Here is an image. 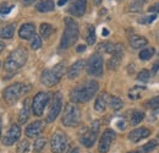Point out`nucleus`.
<instances>
[{
    "label": "nucleus",
    "mask_w": 159,
    "mask_h": 153,
    "mask_svg": "<svg viewBox=\"0 0 159 153\" xmlns=\"http://www.w3.org/2000/svg\"><path fill=\"white\" fill-rule=\"evenodd\" d=\"M153 55H154V49L153 48H144L139 53V59L141 60H149Z\"/></svg>",
    "instance_id": "72a5a7b5"
},
{
    "label": "nucleus",
    "mask_w": 159,
    "mask_h": 153,
    "mask_svg": "<svg viewBox=\"0 0 159 153\" xmlns=\"http://www.w3.org/2000/svg\"><path fill=\"white\" fill-rule=\"evenodd\" d=\"M129 42H130V45L132 49H141L144 45H147V43H148L147 38L139 36V35H132L129 39Z\"/></svg>",
    "instance_id": "412c9836"
},
{
    "label": "nucleus",
    "mask_w": 159,
    "mask_h": 153,
    "mask_svg": "<svg viewBox=\"0 0 159 153\" xmlns=\"http://www.w3.org/2000/svg\"><path fill=\"white\" fill-rule=\"evenodd\" d=\"M122 55H124V48H122V45L121 44H116L115 45V50L111 54V58L108 60V67L110 70H116L119 67L120 63H121Z\"/></svg>",
    "instance_id": "4468645a"
},
{
    "label": "nucleus",
    "mask_w": 159,
    "mask_h": 153,
    "mask_svg": "<svg viewBox=\"0 0 159 153\" xmlns=\"http://www.w3.org/2000/svg\"><path fill=\"white\" fill-rule=\"evenodd\" d=\"M28 58V53L25 48H17L14 52L10 53V55L6 58L4 63V69L7 72H15L19 69H21Z\"/></svg>",
    "instance_id": "7ed1b4c3"
},
{
    "label": "nucleus",
    "mask_w": 159,
    "mask_h": 153,
    "mask_svg": "<svg viewBox=\"0 0 159 153\" xmlns=\"http://www.w3.org/2000/svg\"><path fill=\"white\" fill-rule=\"evenodd\" d=\"M139 1H141V2H144V1H147V0H139Z\"/></svg>",
    "instance_id": "864d4df0"
},
{
    "label": "nucleus",
    "mask_w": 159,
    "mask_h": 153,
    "mask_svg": "<svg viewBox=\"0 0 159 153\" xmlns=\"http://www.w3.org/2000/svg\"><path fill=\"white\" fill-rule=\"evenodd\" d=\"M45 145H47V140L45 138H43V137L37 138L36 142H34V145H33V151H34V153H39L40 151H43V148L45 147Z\"/></svg>",
    "instance_id": "2f4dec72"
},
{
    "label": "nucleus",
    "mask_w": 159,
    "mask_h": 153,
    "mask_svg": "<svg viewBox=\"0 0 159 153\" xmlns=\"http://www.w3.org/2000/svg\"><path fill=\"white\" fill-rule=\"evenodd\" d=\"M39 32H40V37L48 38L53 33V26L49 25V23H42L39 27Z\"/></svg>",
    "instance_id": "c756f323"
},
{
    "label": "nucleus",
    "mask_w": 159,
    "mask_h": 153,
    "mask_svg": "<svg viewBox=\"0 0 159 153\" xmlns=\"http://www.w3.org/2000/svg\"><path fill=\"white\" fill-rule=\"evenodd\" d=\"M143 119H144V113H143V112H139V110H135V112L131 114V118H130V124H131L132 126L139 125Z\"/></svg>",
    "instance_id": "c85d7f7f"
},
{
    "label": "nucleus",
    "mask_w": 159,
    "mask_h": 153,
    "mask_svg": "<svg viewBox=\"0 0 159 153\" xmlns=\"http://www.w3.org/2000/svg\"><path fill=\"white\" fill-rule=\"evenodd\" d=\"M98 50L102 53H107V54H113L115 50V44H113L111 42H103L98 45Z\"/></svg>",
    "instance_id": "a878e982"
},
{
    "label": "nucleus",
    "mask_w": 159,
    "mask_h": 153,
    "mask_svg": "<svg viewBox=\"0 0 159 153\" xmlns=\"http://www.w3.org/2000/svg\"><path fill=\"white\" fill-rule=\"evenodd\" d=\"M15 35V25H6L0 28V38L10 39Z\"/></svg>",
    "instance_id": "b1692460"
},
{
    "label": "nucleus",
    "mask_w": 159,
    "mask_h": 153,
    "mask_svg": "<svg viewBox=\"0 0 159 153\" xmlns=\"http://www.w3.org/2000/svg\"><path fill=\"white\" fill-rule=\"evenodd\" d=\"M98 90H99V85L97 81H93V80L87 81L77 87H75L70 92V99L75 104L86 103L89 99H92V97H94V95L98 92Z\"/></svg>",
    "instance_id": "f257e3e1"
},
{
    "label": "nucleus",
    "mask_w": 159,
    "mask_h": 153,
    "mask_svg": "<svg viewBox=\"0 0 159 153\" xmlns=\"http://www.w3.org/2000/svg\"><path fill=\"white\" fill-rule=\"evenodd\" d=\"M103 65H104V61H103V58L100 54H93L92 57L88 59L87 61V72L88 75L91 76H96L99 77L103 75Z\"/></svg>",
    "instance_id": "1a4fd4ad"
},
{
    "label": "nucleus",
    "mask_w": 159,
    "mask_h": 153,
    "mask_svg": "<svg viewBox=\"0 0 159 153\" xmlns=\"http://www.w3.org/2000/svg\"><path fill=\"white\" fill-rule=\"evenodd\" d=\"M0 138H1V118H0Z\"/></svg>",
    "instance_id": "3c124183"
},
{
    "label": "nucleus",
    "mask_w": 159,
    "mask_h": 153,
    "mask_svg": "<svg viewBox=\"0 0 159 153\" xmlns=\"http://www.w3.org/2000/svg\"><path fill=\"white\" fill-rule=\"evenodd\" d=\"M64 22H65V30L60 40V49H69L77 42L80 30L77 22L72 17H66L64 20Z\"/></svg>",
    "instance_id": "f03ea898"
},
{
    "label": "nucleus",
    "mask_w": 159,
    "mask_h": 153,
    "mask_svg": "<svg viewBox=\"0 0 159 153\" xmlns=\"http://www.w3.org/2000/svg\"><path fill=\"white\" fill-rule=\"evenodd\" d=\"M109 104H110V107H111L113 110H120V109L124 107L122 100H121L120 98H118V97H110Z\"/></svg>",
    "instance_id": "7c9ffc66"
},
{
    "label": "nucleus",
    "mask_w": 159,
    "mask_h": 153,
    "mask_svg": "<svg viewBox=\"0 0 159 153\" xmlns=\"http://www.w3.org/2000/svg\"><path fill=\"white\" fill-rule=\"evenodd\" d=\"M146 107L149 108V109H159V96L153 97L149 100H147Z\"/></svg>",
    "instance_id": "c9c22d12"
},
{
    "label": "nucleus",
    "mask_w": 159,
    "mask_h": 153,
    "mask_svg": "<svg viewBox=\"0 0 159 153\" xmlns=\"http://www.w3.org/2000/svg\"><path fill=\"white\" fill-rule=\"evenodd\" d=\"M142 4H143V2H141L139 0H135V1H132V2L130 4L129 10H130V11H134V12H139V11L142 10Z\"/></svg>",
    "instance_id": "58836bf2"
},
{
    "label": "nucleus",
    "mask_w": 159,
    "mask_h": 153,
    "mask_svg": "<svg viewBox=\"0 0 159 153\" xmlns=\"http://www.w3.org/2000/svg\"><path fill=\"white\" fill-rule=\"evenodd\" d=\"M115 137H116V134H115L114 130L107 129L103 132V135H102V137H100L99 140V145H98V151H99V153H108V151L111 147L113 141L115 140Z\"/></svg>",
    "instance_id": "f8f14e48"
},
{
    "label": "nucleus",
    "mask_w": 159,
    "mask_h": 153,
    "mask_svg": "<svg viewBox=\"0 0 159 153\" xmlns=\"http://www.w3.org/2000/svg\"><path fill=\"white\" fill-rule=\"evenodd\" d=\"M99 130H100V123L98 121V120L93 121V123L89 125V128L86 129V131L81 135V137H80V142H81L84 147H87V148L92 147V146L94 145L97 137H98Z\"/></svg>",
    "instance_id": "0eeeda50"
},
{
    "label": "nucleus",
    "mask_w": 159,
    "mask_h": 153,
    "mask_svg": "<svg viewBox=\"0 0 159 153\" xmlns=\"http://www.w3.org/2000/svg\"><path fill=\"white\" fill-rule=\"evenodd\" d=\"M93 1H94L96 5H100L102 4V0H93Z\"/></svg>",
    "instance_id": "8fccbe9b"
},
{
    "label": "nucleus",
    "mask_w": 159,
    "mask_h": 153,
    "mask_svg": "<svg viewBox=\"0 0 159 153\" xmlns=\"http://www.w3.org/2000/svg\"><path fill=\"white\" fill-rule=\"evenodd\" d=\"M79 152H80L79 148H74V150H71V152L70 153H79Z\"/></svg>",
    "instance_id": "09e8293b"
},
{
    "label": "nucleus",
    "mask_w": 159,
    "mask_h": 153,
    "mask_svg": "<svg viewBox=\"0 0 159 153\" xmlns=\"http://www.w3.org/2000/svg\"><path fill=\"white\" fill-rule=\"evenodd\" d=\"M129 153H141L139 151H135V152H129Z\"/></svg>",
    "instance_id": "603ef678"
},
{
    "label": "nucleus",
    "mask_w": 159,
    "mask_h": 153,
    "mask_svg": "<svg viewBox=\"0 0 159 153\" xmlns=\"http://www.w3.org/2000/svg\"><path fill=\"white\" fill-rule=\"evenodd\" d=\"M148 10H149V12H159V2L154 4V5H153L152 7H149Z\"/></svg>",
    "instance_id": "a19ab883"
},
{
    "label": "nucleus",
    "mask_w": 159,
    "mask_h": 153,
    "mask_svg": "<svg viewBox=\"0 0 159 153\" xmlns=\"http://www.w3.org/2000/svg\"><path fill=\"white\" fill-rule=\"evenodd\" d=\"M31 91V86L30 85H26V83H14V85H10L7 86L4 92H2V98L4 100L9 104V105H12L15 104L21 97H23L25 95H27L28 92Z\"/></svg>",
    "instance_id": "20e7f679"
},
{
    "label": "nucleus",
    "mask_w": 159,
    "mask_h": 153,
    "mask_svg": "<svg viewBox=\"0 0 159 153\" xmlns=\"http://www.w3.org/2000/svg\"><path fill=\"white\" fill-rule=\"evenodd\" d=\"M149 135H151V130L149 129H147V128H139V129L132 130L129 134V140L131 142H134V143H137L141 140L147 138Z\"/></svg>",
    "instance_id": "f3484780"
},
{
    "label": "nucleus",
    "mask_w": 159,
    "mask_h": 153,
    "mask_svg": "<svg viewBox=\"0 0 159 153\" xmlns=\"http://www.w3.org/2000/svg\"><path fill=\"white\" fill-rule=\"evenodd\" d=\"M42 47V37L38 36V35H34L33 38L31 39V48L33 50H37Z\"/></svg>",
    "instance_id": "f704fd0d"
},
{
    "label": "nucleus",
    "mask_w": 159,
    "mask_h": 153,
    "mask_svg": "<svg viewBox=\"0 0 159 153\" xmlns=\"http://www.w3.org/2000/svg\"><path fill=\"white\" fill-rule=\"evenodd\" d=\"M49 99H50V96L47 92L37 93L33 98V100H32V112H33V114L36 116H42L47 104L49 103Z\"/></svg>",
    "instance_id": "9d476101"
},
{
    "label": "nucleus",
    "mask_w": 159,
    "mask_h": 153,
    "mask_svg": "<svg viewBox=\"0 0 159 153\" xmlns=\"http://www.w3.org/2000/svg\"><path fill=\"white\" fill-rule=\"evenodd\" d=\"M36 0H22V2H23V5H31V4H33Z\"/></svg>",
    "instance_id": "c03bdc74"
},
{
    "label": "nucleus",
    "mask_w": 159,
    "mask_h": 153,
    "mask_svg": "<svg viewBox=\"0 0 159 153\" xmlns=\"http://www.w3.org/2000/svg\"><path fill=\"white\" fill-rule=\"evenodd\" d=\"M109 100H110V97L108 96V93H100L94 102V109L99 113L104 112L107 109V105L109 104Z\"/></svg>",
    "instance_id": "aec40b11"
},
{
    "label": "nucleus",
    "mask_w": 159,
    "mask_h": 153,
    "mask_svg": "<svg viewBox=\"0 0 159 153\" xmlns=\"http://www.w3.org/2000/svg\"><path fill=\"white\" fill-rule=\"evenodd\" d=\"M69 147V140L66 135L61 131H57L52 136L50 140V148L53 153H65Z\"/></svg>",
    "instance_id": "6e6552de"
},
{
    "label": "nucleus",
    "mask_w": 159,
    "mask_h": 153,
    "mask_svg": "<svg viewBox=\"0 0 159 153\" xmlns=\"http://www.w3.org/2000/svg\"><path fill=\"white\" fill-rule=\"evenodd\" d=\"M158 136H159V134H158Z\"/></svg>",
    "instance_id": "5fc2aeb1"
},
{
    "label": "nucleus",
    "mask_w": 159,
    "mask_h": 153,
    "mask_svg": "<svg viewBox=\"0 0 159 153\" xmlns=\"http://www.w3.org/2000/svg\"><path fill=\"white\" fill-rule=\"evenodd\" d=\"M30 151V142L27 140H22L17 143L16 152L17 153H27Z\"/></svg>",
    "instance_id": "473e14b6"
},
{
    "label": "nucleus",
    "mask_w": 159,
    "mask_h": 153,
    "mask_svg": "<svg viewBox=\"0 0 159 153\" xmlns=\"http://www.w3.org/2000/svg\"><path fill=\"white\" fill-rule=\"evenodd\" d=\"M64 74H65V65L62 63H59L54 67L47 69L42 72L40 82L47 87H53L59 83Z\"/></svg>",
    "instance_id": "39448f33"
},
{
    "label": "nucleus",
    "mask_w": 159,
    "mask_h": 153,
    "mask_svg": "<svg viewBox=\"0 0 159 153\" xmlns=\"http://www.w3.org/2000/svg\"><path fill=\"white\" fill-rule=\"evenodd\" d=\"M0 64H1V63H0Z\"/></svg>",
    "instance_id": "6e6d98bb"
},
{
    "label": "nucleus",
    "mask_w": 159,
    "mask_h": 153,
    "mask_svg": "<svg viewBox=\"0 0 159 153\" xmlns=\"http://www.w3.org/2000/svg\"><path fill=\"white\" fill-rule=\"evenodd\" d=\"M86 40L89 45H93L96 43V28L94 26L89 25L87 27V31H86Z\"/></svg>",
    "instance_id": "bb28decb"
},
{
    "label": "nucleus",
    "mask_w": 159,
    "mask_h": 153,
    "mask_svg": "<svg viewBox=\"0 0 159 153\" xmlns=\"http://www.w3.org/2000/svg\"><path fill=\"white\" fill-rule=\"evenodd\" d=\"M61 123L64 126H77L81 123V109L76 104L69 103L65 105V110L62 113Z\"/></svg>",
    "instance_id": "423d86ee"
},
{
    "label": "nucleus",
    "mask_w": 159,
    "mask_h": 153,
    "mask_svg": "<svg viewBox=\"0 0 159 153\" xmlns=\"http://www.w3.org/2000/svg\"><path fill=\"white\" fill-rule=\"evenodd\" d=\"M149 71L148 70H146V69H143V70H141L139 72V75H137V80L141 81V82H147L148 80H149Z\"/></svg>",
    "instance_id": "e433bc0d"
},
{
    "label": "nucleus",
    "mask_w": 159,
    "mask_h": 153,
    "mask_svg": "<svg viewBox=\"0 0 159 153\" xmlns=\"http://www.w3.org/2000/svg\"><path fill=\"white\" fill-rule=\"evenodd\" d=\"M108 35H109V31H108L107 28H104V30H103V36H108Z\"/></svg>",
    "instance_id": "de8ad7c7"
},
{
    "label": "nucleus",
    "mask_w": 159,
    "mask_h": 153,
    "mask_svg": "<svg viewBox=\"0 0 159 153\" xmlns=\"http://www.w3.org/2000/svg\"><path fill=\"white\" fill-rule=\"evenodd\" d=\"M159 69V61H157L154 65H153V67H152V74H156L157 71H158Z\"/></svg>",
    "instance_id": "79ce46f5"
},
{
    "label": "nucleus",
    "mask_w": 159,
    "mask_h": 153,
    "mask_svg": "<svg viewBox=\"0 0 159 153\" xmlns=\"http://www.w3.org/2000/svg\"><path fill=\"white\" fill-rule=\"evenodd\" d=\"M84 65H86V61L82 60V59L75 61V63L70 66V69L67 70V78L74 80V78L79 77L80 75H81V72H82V70H83V67H84Z\"/></svg>",
    "instance_id": "a211bd4d"
},
{
    "label": "nucleus",
    "mask_w": 159,
    "mask_h": 153,
    "mask_svg": "<svg viewBox=\"0 0 159 153\" xmlns=\"http://www.w3.org/2000/svg\"><path fill=\"white\" fill-rule=\"evenodd\" d=\"M36 35V26L33 23H23L19 30V36L22 39H32Z\"/></svg>",
    "instance_id": "6ab92c4d"
},
{
    "label": "nucleus",
    "mask_w": 159,
    "mask_h": 153,
    "mask_svg": "<svg viewBox=\"0 0 159 153\" xmlns=\"http://www.w3.org/2000/svg\"><path fill=\"white\" fill-rule=\"evenodd\" d=\"M86 9H87V0H75L71 7L69 9V12L72 16L82 17L86 12Z\"/></svg>",
    "instance_id": "dca6fc26"
},
{
    "label": "nucleus",
    "mask_w": 159,
    "mask_h": 153,
    "mask_svg": "<svg viewBox=\"0 0 159 153\" xmlns=\"http://www.w3.org/2000/svg\"><path fill=\"white\" fill-rule=\"evenodd\" d=\"M61 108H62V96L60 92H57L54 97H53V102L50 104V108H49V112L47 115V123H52L54 121L58 116H59L60 112H61Z\"/></svg>",
    "instance_id": "9b49d317"
},
{
    "label": "nucleus",
    "mask_w": 159,
    "mask_h": 153,
    "mask_svg": "<svg viewBox=\"0 0 159 153\" xmlns=\"http://www.w3.org/2000/svg\"><path fill=\"white\" fill-rule=\"evenodd\" d=\"M156 19H157V15L153 14V15H148V16L141 17V19L139 20V23H143V25H149V23H152Z\"/></svg>",
    "instance_id": "ea45409f"
},
{
    "label": "nucleus",
    "mask_w": 159,
    "mask_h": 153,
    "mask_svg": "<svg viewBox=\"0 0 159 153\" xmlns=\"http://www.w3.org/2000/svg\"><path fill=\"white\" fill-rule=\"evenodd\" d=\"M76 50H77V53H81V52H84L86 50V45H79L77 48H76Z\"/></svg>",
    "instance_id": "37998d69"
},
{
    "label": "nucleus",
    "mask_w": 159,
    "mask_h": 153,
    "mask_svg": "<svg viewBox=\"0 0 159 153\" xmlns=\"http://www.w3.org/2000/svg\"><path fill=\"white\" fill-rule=\"evenodd\" d=\"M14 9V5H10L7 2H4L0 5V15H7Z\"/></svg>",
    "instance_id": "4c0bfd02"
},
{
    "label": "nucleus",
    "mask_w": 159,
    "mask_h": 153,
    "mask_svg": "<svg viewBox=\"0 0 159 153\" xmlns=\"http://www.w3.org/2000/svg\"><path fill=\"white\" fill-rule=\"evenodd\" d=\"M4 49H5V44H4L2 42H0V53H1Z\"/></svg>",
    "instance_id": "49530a36"
},
{
    "label": "nucleus",
    "mask_w": 159,
    "mask_h": 153,
    "mask_svg": "<svg viewBox=\"0 0 159 153\" xmlns=\"http://www.w3.org/2000/svg\"><path fill=\"white\" fill-rule=\"evenodd\" d=\"M43 130H44V124H43V121H40V120H37V121H33V123H31L27 128H26V136L27 137H30V138H36V137H38L42 132H43Z\"/></svg>",
    "instance_id": "2eb2a0df"
},
{
    "label": "nucleus",
    "mask_w": 159,
    "mask_h": 153,
    "mask_svg": "<svg viewBox=\"0 0 159 153\" xmlns=\"http://www.w3.org/2000/svg\"><path fill=\"white\" fill-rule=\"evenodd\" d=\"M20 137H21L20 125H19V124H12V125L7 129L6 134L4 136L2 143H4L5 146H11V145L16 143V142L20 140Z\"/></svg>",
    "instance_id": "ddd939ff"
},
{
    "label": "nucleus",
    "mask_w": 159,
    "mask_h": 153,
    "mask_svg": "<svg viewBox=\"0 0 159 153\" xmlns=\"http://www.w3.org/2000/svg\"><path fill=\"white\" fill-rule=\"evenodd\" d=\"M30 112H31V105H30V99L26 98L23 102V105L21 108L20 114H19V123L20 124H25L28 118H30Z\"/></svg>",
    "instance_id": "4be33fe9"
},
{
    "label": "nucleus",
    "mask_w": 159,
    "mask_h": 153,
    "mask_svg": "<svg viewBox=\"0 0 159 153\" xmlns=\"http://www.w3.org/2000/svg\"><path fill=\"white\" fill-rule=\"evenodd\" d=\"M146 90V86H134L130 91H129V98L132 99V100H136L139 99L142 97L143 91Z\"/></svg>",
    "instance_id": "393cba45"
},
{
    "label": "nucleus",
    "mask_w": 159,
    "mask_h": 153,
    "mask_svg": "<svg viewBox=\"0 0 159 153\" xmlns=\"http://www.w3.org/2000/svg\"><path fill=\"white\" fill-rule=\"evenodd\" d=\"M158 141L157 140H152V141H149V142H147V143H144L141 148H139V152L141 153H149L152 152L153 150H156L157 148V146H158Z\"/></svg>",
    "instance_id": "cd10ccee"
},
{
    "label": "nucleus",
    "mask_w": 159,
    "mask_h": 153,
    "mask_svg": "<svg viewBox=\"0 0 159 153\" xmlns=\"http://www.w3.org/2000/svg\"><path fill=\"white\" fill-rule=\"evenodd\" d=\"M54 7H55V4L53 0H40L36 5V9L39 12H50L54 10Z\"/></svg>",
    "instance_id": "5701e85b"
},
{
    "label": "nucleus",
    "mask_w": 159,
    "mask_h": 153,
    "mask_svg": "<svg viewBox=\"0 0 159 153\" xmlns=\"http://www.w3.org/2000/svg\"><path fill=\"white\" fill-rule=\"evenodd\" d=\"M67 1H69V0H59V1H58V6H62V5H65Z\"/></svg>",
    "instance_id": "a18cd8bd"
}]
</instances>
